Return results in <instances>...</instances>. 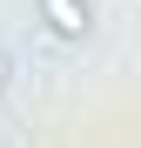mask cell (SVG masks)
<instances>
[{"label": "cell", "instance_id": "6da1fadb", "mask_svg": "<svg viewBox=\"0 0 141 148\" xmlns=\"http://www.w3.org/2000/svg\"><path fill=\"white\" fill-rule=\"evenodd\" d=\"M40 14H47V27H54L61 40H87V27H94L87 0H40Z\"/></svg>", "mask_w": 141, "mask_h": 148}, {"label": "cell", "instance_id": "7a4b0ae2", "mask_svg": "<svg viewBox=\"0 0 141 148\" xmlns=\"http://www.w3.org/2000/svg\"><path fill=\"white\" fill-rule=\"evenodd\" d=\"M0 88H7V54H0Z\"/></svg>", "mask_w": 141, "mask_h": 148}]
</instances>
